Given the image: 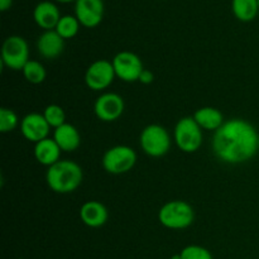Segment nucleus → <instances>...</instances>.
I'll return each mask as SVG.
<instances>
[{"instance_id":"1","label":"nucleus","mask_w":259,"mask_h":259,"mask_svg":"<svg viewBox=\"0 0 259 259\" xmlns=\"http://www.w3.org/2000/svg\"><path fill=\"white\" fill-rule=\"evenodd\" d=\"M258 137L259 134L249 121L244 119H230L214 132L212 151L225 163H244L252 159L259 151Z\"/></svg>"},{"instance_id":"2","label":"nucleus","mask_w":259,"mask_h":259,"mask_svg":"<svg viewBox=\"0 0 259 259\" xmlns=\"http://www.w3.org/2000/svg\"><path fill=\"white\" fill-rule=\"evenodd\" d=\"M83 172L80 164L70 159H60L48 167L46 181L56 194H71L82 184Z\"/></svg>"},{"instance_id":"3","label":"nucleus","mask_w":259,"mask_h":259,"mask_svg":"<svg viewBox=\"0 0 259 259\" xmlns=\"http://www.w3.org/2000/svg\"><path fill=\"white\" fill-rule=\"evenodd\" d=\"M158 220L167 229L182 230L191 227L195 220V211L189 202L174 200L166 202L159 209Z\"/></svg>"},{"instance_id":"4","label":"nucleus","mask_w":259,"mask_h":259,"mask_svg":"<svg viewBox=\"0 0 259 259\" xmlns=\"http://www.w3.org/2000/svg\"><path fill=\"white\" fill-rule=\"evenodd\" d=\"M141 147L146 154L149 157H158L164 156L168 153L171 148V137L167 129L159 124H149L142 131Z\"/></svg>"},{"instance_id":"5","label":"nucleus","mask_w":259,"mask_h":259,"mask_svg":"<svg viewBox=\"0 0 259 259\" xmlns=\"http://www.w3.org/2000/svg\"><path fill=\"white\" fill-rule=\"evenodd\" d=\"M174 138L177 147L185 153L199 151L202 144V129L195 121L194 116H185L177 121Z\"/></svg>"},{"instance_id":"6","label":"nucleus","mask_w":259,"mask_h":259,"mask_svg":"<svg viewBox=\"0 0 259 259\" xmlns=\"http://www.w3.org/2000/svg\"><path fill=\"white\" fill-rule=\"evenodd\" d=\"M137 163V153L128 146H115L104 153L101 164L108 174L123 175L131 171Z\"/></svg>"},{"instance_id":"7","label":"nucleus","mask_w":259,"mask_h":259,"mask_svg":"<svg viewBox=\"0 0 259 259\" xmlns=\"http://www.w3.org/2000/svg\"><path fill=\"white\" fill-rule=\"evenodd\" d=\"M29 61V47L20 35H10L2 47V63L13 71H22Z\"/></svg>"},{"instance_id":"8","label":"nucleus","mask_w":259,"mask_h":259,"mask_svg":"<svg viewBox=\"0 0 259 259\" xmlns=\"http://www.w3.org/2000/svg\"><path fill=\"white\" fill-rule=\"evenodd\" d=\"M111 63H113L116 77L125 82L138 81L141 73L144 70L141 58L131 51H121V52L116 53Z\"/></svg>"},{"instance_id":"9","label":"nucleus","mask_w":259,"mask_h":259,"mask_svg":"<svg viewBox=\"0 0 259 259\" xmlns=\"http://www.w3.org/2000/svg\"><path fill=\"white\" fill-rule=\"evenodd\" d=\"M116 77L113 63L108 60H98L91 63L85 73V82L89 89L101 91L108 89Z\"/></svg>"},{"instance_id":"10","label":"nucleus","mask_w":259,"mask_h":259,"mask_svg":"<svg viewBox=\"0 0 259 259\" xmlns=\"http://www.w3.org/2000/svg\"><path fill=\"white\" fill-rule=\"evenodd\" d=\"M94 111H95L96 118L100 119L101 121L110 123V121L118 120L124 111L123 98L115 93L101 94L96 99Z\"/></svg>"},{"instance_id":"11","label":"nucleus","mask_w":259,"mask_h":259,"mask_svg":"<svg viewBox=\"0 0 259 259\" xmlns=\"http://www.w3.org/2000/svg\"><path fill=\"white\" fill-rule=\"evenodd\" d=\"M104 7L103 0H76L75 17L85 28H95L103 22Z\"/></svg>"},{"instance_id":"12","label":"nucleus","mask_w":259,"mask_h":259,"mask_svg":"<svg viewBox=\"0 0 259 259\" xmlns=\"http://www.w3.org/2000/svg\"><path fill=\"white\" fill-rule=\"evenodd\" d=\"M50 129V124L47 123L43 114L39 113L27 114L20 121V132L23 137L34 144L48 138Z\"/></svg>"},{"instance_id":"13","label":"nucleus","mask_w":259,"mask_h":259,"mask_svg":"<svg viewBox=\"0 0 259 259\" xmlns=\"http://www.w3.org/2000/svg\"><path fill=\"white\" fill-rule=\"evenodd\" d=\"M61 13L57 5L50 0L39 2L33 10V19L35 24L45 30L56 29L61 19Z\"/></svg>"},{"instance_id":"14","label":"nucleus","mask_w":259,"mask_h":259,"mask_svg":"<svg viewBox=\"0 0 259 259\" xmlns=\"http://www.w3.org/2000/svg\"><path fill=\"white\" fill-rule=\"evenodd\" d=\"M37 50L46 60H55L65 50V39L55 29L45 30L38 37Z\"/></svg>"},{"instance_id":"15","label":"nucleus","mask_w":259,"mask_h":259,"mask_svg":"<svg viewBox=\"0 0 259 259\" xmlns=\"http://www.w3.org/2000/svg\"><path fill=\"white\" fill-rule=\"evenodd\" d=\"M81 222L89 228H100L108 222L109 212L105 205L99 201L83 202L80 209Z\"/></svg>"},{"instance_id":"16","label":"nucleus","mask_w":259,"mask_h":259,"mask_svg":"<svg viewBox=\"0 0 259 259\" xmlns=\"http://www.w3.org/2000/svg\"><path fill=\"white\" fill-rule=\"evenodd\" d=\"M53 139L58 144L61 151L63 152L76 151L81 144L80 132L77 131V128L75 125L68 123H65L63 125L55 129V132H53Z\"/></svg>"},{"instance_id":"17","label":"nucleus","mask_w":259,"mask_h":259,"mask_svg":"<svg viewBox=\"0 0 259 259\" xmlns=\"http://www.w3.org/2000/svg\"><path fill=\"white\" fill-rule=\"evenodd\" d=\"M61 148L53 138H46L34 146V157L40 164L51 167L57 163L61 157Z\"/></svg>"},{"instance_id":"18","label":"nucleus","mask_w":259,"mask_h":259,"mask_svg":"<svg viewBox=\"0 0 259 259\" xmlns=\"http://www.w3.org/2000/svg\"><path fill=\"white\" fill-rule=\"evenodd\" d=\"M194 119L199 124L200 128L211 132H217L225 123L222 111L212 106H204V108L197 109L194 114Z\"/></svg>"},{"instance_id":"19","label":"nucleus","mask_w":259,"mask_h":259,"mask_svg":"<svg viewBox=\"0 0 259 259\" xmlns=\"http://www.w3.org/2000/svg\"><path fill=\"white\" fill-rule=\"evenodd\" d=\"M232 12L240 22H252L259 13L258 0H232Z\"/></svg>"},{"instance_id":"20","label":"nucleus","mask_w":259,"mask_h":259,"mask_svg":"<svg viewBox=\"0 0 259 259\" xmlns=\"http://www.w3.org/2000/svg\"><path fill=\"white\" fill-rule=\"evenodd\" d=\"M80 25V22L75 15H62L55 30L63 39H71L78 33Z\"/></svg>"},{"instance_id":"21","label":"nucleus","mask_w":259,"mask_h":259,"mask_svg":"<svg viewBox=\"0 0 259 259\" xmlns=\"http://www.w3.org/2000/svg\"><path fill=\"white\" fill-rule=\"evenodd\" d=\"M22 72L25 80H27L28 82L33 83V85L42 83L43 81L46 80V76H47L45 66L34 60L28 61L27 65H25L24 68L22 70Z\"/></svg>"},{"instance_id":"22","label":"nucleus","mask_w":259,"mask_h":259,"mask_svg":"<svg viewBox=\"0 0 259 259\" xmlns=\"http://www.w3.org/2000/svg\"><path fill=\"white\" fill-rule=\"evenodd\" d=\"M43 116L46 118L51 128H58L66 123L65 110L57 104H51L43 111Z\"/></svg>"},{"instance_id":"23","label":"nucleus","mask_w":259,"mask_h":259,"mask_svg":"<svg viewBox=\"0 0 259 259\" xmlns=\"http://www.w3.org/2000/svg\"><path fill=\"white\" fill-rule=\"evenodd\" d=\"M19 124L18 115L14 110L8 108L0 109V132L2 133H9L13 132Z\"/></svg>"},{"instance_id":"24","label":"nucleus","mask_w":259,"mask_h":259,"mask_svg":"<svg viewBox=\"0 0 259 259\" xmlns=\"http://www.w3.org/2000/svg\"><path fill=\"white\" fill-rule=\"evenodd\" d=\"M180 254L182 259H214L211 252L201 245H187Z\"/></svg>"},{"instance_id":"25","label":"nucleus","mask_w":259,"mask_h":259,"mask_svg":"<svg viewBox=\"0 0 259 259\" xmlns=\"http://www.w3.org/2000/svg\"><path fill=\"white\" fill-rule=\"evenodd\" d=\"M154 80V76L153 73L151 72L149 70H143V72L141 73V77H139V82L144 83V85H149V83L153 82Z\"/></svg>"},{"instance_id":"26","label":"nucleus","mask_w":259,"mask_h":259,"mask_svg":"<svg viewBox=\"0 0 259 259\" xmlns=\"http://www.w3.org/2000/svg\"><path fill=\"white\" fill-rule=\"evenodd\" d=\"M13 0H0V10L2 12H7L12 8Z\"/></svg>"},{"instance_id":"27","label":"nucleus","mask_w":259,"mask_h":259,"mask_svg":"<svg viewBox=\"0 0 259 259\" xmlns=\"http://www.w3.org/2000/svg\"><path fill=\"white\" fill-rule=\"evenodd\" d=\"M56 3H60V4H70V3H76V0H55Z\"/></svg>"},{"instance_id":"28","label":"nucleus","mask_w":259,"mask_h":259,"mask_svg":"<svg viewBox=\"0 0 259 259\" xmlns=\"http://www.w3.org/2000/svg\"><path fill=\"white\" fill-rule=\"evenodd\" d=\"M171 259H182V258H181V254H175L172 255Z\"/></svg>"},{"instance_id":"29","label":"nucleus","mask_w":259,"mask_h":259,"mask_svg":"<svg viewBox=\"0 0 259 259\" xmlns=\"http://www.w3.org/2000/svg\"><path fill=\"white\" fill-rule=\"evenodd\" d=\"M258 148H259V137H258Z\"/></svg>"},{"instance_id":"30","label":"nucleus","mask_w":259,"mask_h":259,"mask_svg":"<svg viewBox=\"0 0 259 259\" xmlns=\"http://www.w3.org/2000/svg\"><path fill=\"white\" fill-rule=\"evenodd\" d=\"M258 5H259V0H258Z\"/></svg>"}]
</instances>
